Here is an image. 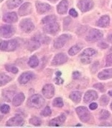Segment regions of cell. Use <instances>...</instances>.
Instances as JSON below:
<instances>
[{
    "mask_svg": "<svg viewBox=\"0 0 112 128\" xmlns=\"http://www.w3.org/2000/svg\"><path fill=\"white\" fill-rule=\"evenodd\" d=\"M42 93L47 99H50L55 94V88L52 84H46L42 89Z\"/></svg>",
    "mask_w": 112,
    "mask_h": 128,
    "instance_id": "cell-11",
    "label": "cell"
},
{
    "mask_svg": "<svg viewBox=\"0 0 112 128\" xmlns=\"http://www.w3.org/2000/svg\"><path fill=\"white\" fill-rule=\"evenodd\" d=\"M77 6L82 12H87L93 8L94 2L92 0H80Z\"/></svg>",
    "mask_w": 112,
    "mask_h": 128,
    "instance_id": "cell-5",
    "label": "cell"
},
{
    "mask_svg": "<svg viewBox=\"0 0 112 128\" xmlns=\"http://www.w3.org/2000/svg\"><path fill=\"white\" fill-rule=\"evenodd\" d=\"M67 60H68V58L65 54H63V53L58 54L54 57L53 60L52 61V65H53V66L62 65V64H65V62H67Z\"/></svg>",
    "mask_w": 112,
    "mask_h": 128,
    "instance_id": "cell-12",
    "label": "cell"
},
{
    "mask_svg": "<svg viewBox=\"0 0 112 128\" xmlns=\"http://www.w3.org/2000/svg\"><path fill=\"white\" fill-rule=\"evenodd\" d=\"M18 46V43L16 40H9V41H2L1 40L0 48L3 51H13Z\"/></svg>",
    "mask_w": 112,
    "mask_h": 128,
    "instance_id": "cell-2",
    "label": "cell"
},
{
    "mask_svg": "<svg viewBox=\"0 0 112 128\" xmlns=\"http://www.w3.org/2000/svg\"><path fill=\"white\" fill-rule=\"evenodd\" d=\"M14 33L15 29L11 25H3L1 26V36L3 38H10Z\"/></svg>",
    "mask_w": 112,
    "mask_h": 128,
    "instance_id": "cell-8",
    "label": "cell"
},
{
    "mask_svg": "<svg viewBox=\"0 0 112 128\" xmlns=\"http://www.w3.org/2000/svg\"><path fill=\"white\" fill-rule=\"evenodd\" d=\"M56 21V17L54 15H50V16H47L45 18L42 19V23L44 24H47L52 23Z\"/></svg>",
    "mask_w": 112,
    "mask_h": 128,
    "instance_id": "cell-31",
    "label": "cell"
},
{
    "mask_svg": "<svg viewBox=\"0 0 112 128\" xmlns=\"http://www.w3.org/2000/svg\"><path fill=\"white\" fill-rule=\"evenodd\" d=\"M82 48V46L79 44H77L70 48V50H68V54L70 56L76 55L77 54H78Z\"/></svg>",
    "mask_w": 112,
    "mask_h": 128,
    "instance_id": "cell-27",
    "label": "cell"
},
{
    "mask_svg": "<svg viewBox=\"0 0 112 128\" xmlns=\"http://www.w3.org/2000/svg\"><path fill=\"white\" fill-rule=\"evenodd\" d=\"M40 45H41V44L39 41H36L33 38H31V40L28 43V50L32 51V50L38 49L40 47Z\"/></svg>",
    "mask_w": 112,
    "mask_h": 128,
    "instance_id": "cell-23",
    "label": "cell"
},
{
    "mask_svg": "<svg viewBox=\"0 0 112 128\" xmlns=\"http://www.w3.org/2000/svg\"><path fill=\"white\" fill-rule=\"evenodd\" d=\"M96 54H97V52L94 49L92 48H88L82 51V53L81 54V56L91 57V56H94Z\"/></svg>",
    "mask_w": 112,
    "mask_h": 128,
    "instance_id": "cell-29",
    "label": "cell"
},
{
    "mask_svg": "<svg viewBox=\"0 0 112 128\" xmlns=\"http://www.w3.org/2000/svg\"><path fill=\"white\" fill-rule=\"evenodd\" d=\"M23 2V0H8L6 2V6L9 9H15L18 7Z\"/></svg>",
    "mask_w": 112,
    "mask_h": 128,
    "instance_id": "cell-25",
    "label": "cell"
},
{
    "mask_svg": "<svg viewBox=\"0 0 112 128\" xmlns=\"http://www.w3.org/2000/svg\"><path fill=\"white\" fill-rule=\"evenodd\" d=\"M63 100L61 98H56L53 102V105L57 108H62L63 106Z\"/></svg>",
    "mask_w": 112,
    "mask_h": 128,
    "instance_id": "cell-33",
    "label": "cell"
},
{
    "mask_svg": "<svg viewBox=\"0 0 112 128\" xmlns=\"http://www.w3.org/2000/svg\"><path fill=\"white\" fill-rule=\"evenodd\" d=\"M56 76H61V73H60V71L57 72V73H56Z\"/></svg>",
    "mask_w": 112,
    "mask_h": 128,
    "instance_id": "cell-49",
    "label": "cell"
},
{
    "mask_svg": "<svg viewBox=\"0 0 112 128\" xmlns=\"http://www.w3.org/2000/svg\"><path fill=\"white\" fill-rule=\"evenodd\" d=\"M112 66V54L107 56L106 59V66Z\"/></svg>",
    "mask_w": 112,
    "mask_h": 128,
    "instance_id": "cell-41",
    "label": "cell"
},
{
    "mask_svg": "<svg viewBox=\"0 0 112 128\" xmlns=\"http://www.w3.org/2000/svg\"><path fill=\"white\" fill-rule=\"evenodd\" d=\"M69 14H70V16H73V17H77V16H78L77 12L75 11V9H70V12H69Z\"/></svg>",
    "mask_w": 112,
    "mask_h": 128,
    "instance_id": "cell-44",
    "label": "cell"
},
{
    "mask_svg": "<svg viewBox=\"0 0 112 128\" xmlns=\"http://www.w3.org/2000/svg\"><path fill=\"white\" fill-rule=\"evenodd\" d=\"M70 36L67 34H63L57 38L54 41V47L56 49H59L63 48V46L66 44L67 41L69 40Z\"/></svg>",
    "mask_w": 112,
    "mask_h": 128,
    "instance_id": "cell-9",
    "label": "cell"
},
{
    "mask_svg": "<svg viewBox=\"0 0 112 128\" xmlns=\"http://www.w3.org/2000/svg\"><path fill=\"white\" fill-rule=\"evenodd\" d=\"M33 78V74L31 72H26L22 73L18 78V82L21 84H26L27 82L31 80Z\"/></svg>",
    "mask_w": 112,
    "mask_h": 128,
    "instance_id": "cell-18",
    "label": "cell"
},
{
    "mask_svg": "<svg viewBox=\"0 0 112 128\" xmlns=\"http://www.w3.org/2000/svg\"><path fill=\"white\" fill-rule=\"evenodd\" d=\"M29 122H30V123L35 125V126H40L41 124V120L38 117H33L32 118L30 119Z\"/></svg>",
    "mask_w": 112,
    "mask_h": 128,
    "instance_id": "cell-35",
    "label": "cell"
},
{
    "mask_svg": "<svg viewBox=\"0 0 112 128\" xmlns=\"http://www.w3.org/2000/svg\"><path fill=\"white\" fill-rule=\"evenodd\" d=\"M107 40L110 43H112V33H111L109 36H108V38H107Z\"/></svg>",
    "mask_w": 112,
    "mask_h": 128,
    "instance_id": "cell-48",
    "label": "cell"
},
{
    "mask_svg": "<svg viewBox=\"0 0 112 128\" xmlns=\"http://www.w3.org/2000/svg\"><path fill=\"white\" fill-rule=\"evenodd\" d=\"M49 1H52V2H55V1H57V0H49Z\"/></svg>",
    "mask_w": 112,
    "mask_h": 128,
    "instance_id": "cell-51",
    "label": "cell"
},
{
    "mask_svg": "<svg viewBox=\"0 0 112 128\" xmlns=\"http://www.w3.org/2000/svg\"><path fill=\"white\" fill-rule=\"evenodd\" d=\"M32 38L35 39L36 41H39L40 44H46V43H48L49 42V38L47 36H45L43 34H37L33 36Z\"/></svg>",
    "mask_w": 112,
    "mask_h": 128,
    "instance_id": "cell-26",
    "label": "cell"
},
{
    "mask_svg": "<svg viewBox=\"0 0 112 128\" xmlns=\"http://www.w3.org/2000/svg\"><path fill=\"white\" fill-rule=\"evenodd\" d=\"M97 107H98V105H97L96 102H92V103H91L90 105V110H96V109L97 108Z\"/></svg>",
    "mask_w": 112,
    "mask_h": 128,
    "instance_id": "cell-46",
    "label": "cell"
},
{
    "mask_svg": "<svg viewBox=\"0 0 112 128\" xmlns=\"http://www.w3.org/2000/svg\"><path fill=\"white\" fill-rule=\"evenodd\" d=\"M10 110V107L8 105L4 104L1 106V112L4 113V114H6L8 113Z\"/></svg>",
    "mask_w": 112,
    "mask_h": 128,
    "instance_id": "cell-39",
    "label": "cell"
},
{
    "mask_svg": "<svg viewBox=\"0 0 112 128\" xmlns=\"http://www.w3.org/2000/svg\"><path fill=\"white\" fill-rule=\"evenodd\" d=\"M103 36V34L98 29L92 28L91 29L86 36V40L87 41H97L101 39Z\"/></svg>",
    "mask_w": 112,
    "mask_h": 128,
    "instance_id": "cell-4",
    "label": "cell"
},
{
    "mask_svg": "<svg viewBox=\"0 0 112 128\" xmlns=\"http://www.w3.org/2000/svg\"><path fill=\"white\" fill-rule=\"evenodd\" d=\"M76 112L79 118L83 122H87L90 120V113L88 109L85 107H78L76 108Z\"/></svg>",
    "mask_w": 112,
    "mask_h": 128,
    "instance_id": "cell-3",
    "label": "cell"
},
{
    "mask_svg": "<svg viewBox=\"0 0 112 128\" xmlns=\"http://www.w3.org/2000/svg\"><path fill=\"white\" fill-rule=\"evenodd\" d=\"M36 6L38 13L40 14H45L46 12H48V11H50V9H51V6L48 4L40 2L38 1L36 2Z\"/></svg>",
    "mask_w": 112,
    "mask_h": 128,
    "instance_id": "cell-13",
    "label": "cell"
},
{
    "mask_svg": "<svg viewBox=\"0 0 112 128\" xmlns=\"http://www.w3.org/2000/svg\"><path fill=\"white\" fill-rule=\"evenodd\" d=\"M55 83L57 84V85H60V84H62L63 82H64V80H63L62 78H60V76H57L55 79Z\"/></svg>",
    "mask_w": 112,
    "mask_h": 128,
    "instance_id": "cell-45",
    "label": "cell"
},
{
    "mask_svg": "<svg viewBox=\"0 0 112 128\" xmlns=\"http://www.w3.org/2000/svg\"><path fill=\"white\" fill-rule=\"evenodd\" d=\"M60 29V26L56 22L45 24L43 27V30L45 33L49 34H55Z\"/></svg>",
    "mask_w": 112,
    "mask_h": 128,
    "instance_id": "cell-10",
    "label": "cell"
},
{
    "mask_svg": "<svg viewBox=\"0 0 112 128\" xmlns=\"http://www.w3.org/2000/svg\"><path fill=\"white\" fill-rule=\"evenodd\" d=\"M99 46L101 48H106L108 47V45L107 44H105L104 42H101L99 44Z\"/></svg>",
    "mask_w": 112,
    "mask_h": 128,
    "instance_id": "cell-47",
    "label": "cell"
},
{
    "mask_svg": "<svg viewBox=\"0 0 112 128\" xmlns=\"http://www.w3.org/2000/svg\"><path fill=\"white\" fill-rule=\"evenodd\" d=\"M81 77V73L79 72V71H75V72H73L72 73V78L73 79H75V80H77V79H79V78Z\"/></svg>",
    "mask_w": 112,
    "mask_h": 128,
    "instance_id": "cell-43",
    "label": "cell"
},
{
    "mask_svg": "<svg viewBox=\"0 0 112 128\" xmlns=\"http://www.w3.org/2000/svg\"><path fill=\"white\" fill-rule=\"evenodd\" d=\"M94 88L98 89L101 92L104 91V86L102 83H97V84H95V85H94Z\"/></svg>",
    "mask_w": 112,
    "mask_h": 128,
    "instance_id": "cell-42",
    "label": "cell"
},
{
    "mask_svg": "<svg viewBox=\"0 0 112 128\" xmlns=\"http://www.w3.org/2000/svg\"><path fill=\"white\" fill-rule=\"evenodd\" d=\"M1 1H3V0H1Z\"/></svg>",
    "mask_w": 112,
    "mask_h": 128,
    "instance_id": "cell-53",
    "label": "cell"
},
{
    "mask_svg": "<svg viewBox=\"0 0 112 128\" xmlns=\"http://www.w3.org/2000/svg\"><path fill=\"white\" fill-rule=\"evenodd\" d=\"M111 108H112V104H111Z\"/></svg>",
    "mask_w": 112,
    "mask_h": 128,
    "instance_id": "cell-52",
    "label": "cell"
},
{
    "mask_svg": "<svg viewBox=\"0 0 112 128\" xmlns=\"http://www.w3.org/2000/svg\"><path fill=\"white\" fill-rule=\"evenodd\" d=\"M98 78L100 80H107L112 78V68L104 70L98 74Z\"/></svg>",
    "mask_w": 112,
    "mask_h": 128,
    "instance_id": "cell-21",
    "label": "cell"
},
{
    "mask_svg": "<svg viewBox=\"0 0 112 128\" xmlns=\"http://www.w3.org/2000/svg\"><path fill=\"white\" fill-rule=\"evenodd\" d=\"M68 9V2L67 0H62L57 6V12L60 14H64L67 12Z\"/></svg>",
    "mask_w": 112,
    "mask_h": 128,
    "instance_id": "cell-19",
    "label": "cell"
},
{
    "mask_svg": "<svg viewBox=\"0 0 112 128\" xmlns=\"http://www.w3.org/2000/svg\"><path fill=\"white\" fill-rule=\"evenodd\" d=\"M24 124V120L20 115H16L10 118L6 122V126L9 127H20L23 126Z\"/></svg>",
    "mask_w": 112,
    "mask_h": 128,
    "instance_id": "cell-7",
    "label": "cell"
},
{
    "mask_svg": "<svg viewBox=\"0 0 112 128\" xmlns=\"http://www.w3.org/2000/svg\"><path fill=\"white\" fill-rule=\"evenodd\" d=\"M66 120V117L64 114H62L60 115L59 117L54 118L52 120H50L49 122L50 126H53V127H58V126H61L64 122Z\"/></svg>",
    "mask_w": 112,
    "mask_h": 128,
    "instance_id": "cell-17",
    "label": "cell"
},
{
    "mask_svg": "<svg viewBox=\"0 0 112 128\" xmlns=\"http://www.w3.org/2000/svg\"><path fill=\"white\" fill-rule=\"evenodd\" d=\"M91 59L87 56H81V62L84 64H89L91 63Z\"/></svg>",
    "mask_w": 112,
    "mask_h": 128,
    "instance_id": "cell-40",
    "label": "cell"
},
{
    "mask_svg": "<svg viewBox=\"0 0 112 128\" xmlns=\"http://www.w3.org/2000/svg\"><path fill=\"white\" fill-rule=\"evenodd\" d=\"M109 102V99L107 96H105V95L102 96V98L100 99V104L102 106H105V105H108Z\"/></svg>",
    "mask_w": 112,
    "mask_h": 128,
    "instance_id": "cell-38",
    "label": "cell"
},
{
    "mask_svg": "<svg viewBox=\"0 0 112 128\" xmlns=\"http://www.w3.org/2000/svg\"><path fill=\"white\" fill-rule=\"evenodd\" d=\"M51 112H52V111L50 110V107L46 106L45 108H44V110L40 112V114L42 116H44V117H48V116H49V115L51 114Z\"/></svg>",
    "mask_w": 112,
    "mask_h": 128,
    "instance_id": "cell-37",
    "label": "cell"
},
{
    "mask_svg": "<svg viewBox=\"0 0 112 128\" xmlns=\"http://www.w3.org/2000/svg\"><path fill=\"white\" fill-rule=\"evenodd\" d=\"M81 98L82 93L79 91H73L70 94V98L75 103H78L80 102Z\"/></svg>",
    "mask_w": 112,
    "mask_h": 128,
    "instance_id": "cell-24",
    "label": "cell"
},
{
    "mask_svg": "<svg viewBox=\"0 0 112 128\" xmlns=\"http://www.w3.org/2000/svg\"><path fill=\"white\" fill-rule=\"evenodd\" d=\"M14 92L12 91H6L3 92V98L5 101L10 102L11 100H13V97Z\"/></svg>",
    "mask_w": 112,
    "mask_h": 128,
    "instance_id": "cell-32",
    "label": "cell"
},
{
    "mask_svg": "<svg viewBox=\"0 0 112 128\" xmlns=\"http://www.w3.org/2000/svg\"><path fill=\"white\" fill-rule=\"evenodd\" d=\"M27 104L31 108L39 109L44 105L45 100L39 94H35L28 98Z\"/></svg>",
    "mask_w": 112,
    "mask_h": 128,
    "instance_id": "cell-1",
    "label": "cell"
},
{
    "mask_svg": "<svg viewBox=\"0 0 112 128\" xmlns=\"http://www.w3.org/2000/svg\"><path fill=\"white\" fill-rule=\"evenodd\" d=\"M109 23H110L109 16L107 15H104L98 20V22H97V26L102 28H106L109 25Z\"/></svg>",
    "mask_w": 112,
    "mask_h": 128,
    "instance_id": "cell-20",
    "label": "cell"
},
{
    "mask_svg": "<svg viewBox=\"0 0 112 128\" xmlns=\"http://www.w3.org/2000/svg\"><path fill=\"white\" fill-rule=\"evenodd\" d=\"M98 98V94L94 90H88L85 95L84 97V102L85 103H90L92 101L95 100Z\"/></svg>",
    "mask_w": 112,
    "mask_h": 128,
    "instance_id": "cell-15",
    "label": "cell"
},
{
    "mask_svg": "<svg viewBox=\"0 0 112 128\" xmlns=\"http://www.w3.org/2000/svg\"><path fill=\"white\" fill-rule=\"evenodd\" d=\"M5 68L6 70H8L9 72H11V73H18V70L16 67L13 66L12 65H6L5 66Z\"/></svg>",
    "mask_w": 112,
    "mask_h": 128,
    "instance_id": "cell-36",
    "label": "cell"
},
{
    "mask_svg": "<svg viewBox=\"0 0 112 128\" xmlns=\"http://www.w3.org/2000/svg\"><path fill=\"white\" fill-rule=\"evenodd\" d=\"M11 80V78L9 76H6L4 73H1V83H0V86H4L5 84H6L7 82H10Z\"/></svg>",
    "mask_w": 112,
    "mask_h": 128,
    "instance_id": "cell-30",
    "label": "cell"
},
{
    "mask_svg": "<svg viewBox=\"0 0 112 128\" xmlns=\"http://www.w3.org/2000/svg\"><path fill=\"white\" fill-rule=\"evenodd\" d=\"M20 27L23 32L26 33H30L34 29V24L30 18H25L21 22Z\"/></svg>",
    "mask_w": 112,
    "mask_h": 128,
    "instance_id": "cell-6",
    "label": "cell"
},
{
    "mask_svg": "<svg viewBox=\"0 0 112 128\" xmlns=\"http://www.w3.org/2000/svg\"><path fill=\"white\" fill-rule=\"evenodd\" d=\"M25 99V96L23 92H19L18 93L16 96H15L13 98V100H12V104L13 106L15 107H17L19 106L22 104V102Z\"/></svg>",
    "mask_w": 112,
    "mask_h": 128,
    "instance_id": "cell-22",
    "label": "cell"
},
{
    "mask_svg": "<svg viewBox=\"0 0 112 128\" xmlns=\"http://www.w3.org/2000/svg\"><path fill=\"white\" fill-rule=\"evenodd\" d=\"M3 21L6 23H15L17 22L18 20V16L17 14L15 12H9V13H6L3 16Z\"/></svg>",
    "mask_w": 112,
    "mask_h": 128,
    "instance_id": "cell-16",
    "label": "cell"
},
{
    "mask_svg": "<svg viewBox=\"0 0 112 128\" xmlns=\"http://www.w3.org/2000/svg\"><path fill=\"white\" fill-rule=\"evenodd\" d=\"M38 64H39V60H38L36 56H32L28 60V66L31 68L37 67L38 66Z\"/></svg>",
    "mask_w": 112,
    "mask_h": 128,
    "instance_id": "cell-28",
    "label": "cell"
},
{
    "mask_svg": "<svg viewBox=\"0 0 112 128\" xmlns=\"http://www.w3.org/2000/svg\"><path fill=\"white\" fill-rule=\"evenodd\" d=\"M32 11L31 4L29 2H26L19 8L18 9V14L20 16H26L31 14Z\"/></svg>",
    "mask_w": 112,
    "mask_h": 128,
    "instance_id": "cell-14",
    "label": "cell"
},
{
    "mask_svg": "<svg viewBox=\"0 0 112 128\" xmlns=\"http://www.w3.org/2000/svg\"><path fill=\"white\" fill-rule=\"evenodd\" d=\"M109 95L112 97V90H110V91H109Z\"/></svg>",
    "mask_w": 112,
    "mask_h": 128,
    "instance_id": "cell-50",
    "label": "cell"
},
{
    "mask_svg": "<svg viewBox=\"0 0 112 128\" xmlns=\"http://www.w3.org/2000/svg\"><path fill=\"white\" fill-rule=\"evenodd\" d=\"M110 116V113L108 112L107 110H101L100 113H99V119L104 120L108 119Z\"/></svg>",
    "mask_w": 112,
    "mask_h": 128,
    "instance_id": "cell-34",
    "label": "cell"
}]
</instances>
